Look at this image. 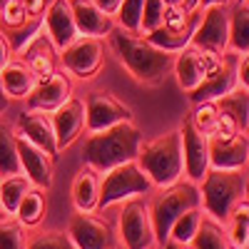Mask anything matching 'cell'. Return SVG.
<instances>
[{
  "instance_id": "6da1fadb",
  "label": "cell",
  "mask_w": 249,
  "mask_h": 249,
  "mask_svg": "<svg viewBox=\"0 0 249 249\" xmlns=\"http://www.w3.org/2000/svg\"><path fill=\"white\" fill-rule=\"evenodd\" d=\"M110 45L120 62L130 70V75L142 85H160L172 72L175 53H167L152 45L144 35H135L122 28L110 30Z\"/></svg>"
},
{
  "instance_id": "7a4b0ae2",
  "label": "cell",
  "mask_w": 249,
  "mask_h": 249,
  "mask_svg": "<svg viewBox=\"0 0 249 249\" xmlns=\"http://www.w3.org/2000/svg\"><path fill=\"white\" fill-rule=\"evenodd\" d=\"M142 140L144 135L140 132V127L132 120L117 122L100 132H88L85 144H82V162L97 175H105L117 164L132 162L137 157Z\"/></svg>"
},
{
  "instance_id": "3957f363",
  "label": "cell",
  "mask_w": 249,
  "mask_h": 249,
  "mask_svg": "<svg viewBox=\"0 0 249 249\" xmlns=\"http://www.w3.org/2000/svg\"><path fill=\"white\" fill-rule=\"evenodd\" d=\"M135 162L140 170L150 177L155 190L170 187L177 179L184 177V160H182V140L179 130H170L155 140H147L140 144Z\"/></svg>"
},
{
  "instance_id": "277c9868",
  "label": "cell",
  "mask_w": 249,
  "mask_h": 249,
  "mask_svg": "<svg viewBox=\"0 0 249 249\" xmlns=\"http://www.w3.org/2000/svg\"><path fill=\"white\" fill-rule=\"evenodd\" d=\"M202 210L207 217L224 222L234 207L247 199V167L242 170H207L199 182Z\"/></svg>"
},
{
  "instance_id": "5b68a950",
  "label": "cell",
  "mask_w": 249,
  "mask_h": 249,
  "mask_svg": "<svg viewBox=\"0 0 249 249\" xmlns=\"http://www.w3.org/2000/svg\"><path fill=\"white\" fill-rule=\"evenodd\" d=\"M147 207H150V219H152V230H155V242L162 247L170 237L172 222L187 210H192V207H202L199 184L182 177L170 187H162Z\"/></svg>"
},
{
  "instance_id": "8992f818",
  "label": "cell",
  "mask_w": 249,
  "mask_h": 249,
  "mask_svg": "<svg viewBox=\"0 0 249 249\" xmlns=\"http://www.w3.org/2000/svg\"><path fill=\"white\" fill-rule=\"evenodd\" d=\"M155 192V184L150 182V177L140 170V164L132 162H124L117 164V167L107 170L100 179V197H97V210L105 212L107 207L120 204L124 199H132V197H147Z\"/></svg>"
},
{
  "instance_id": "52a82bcc",
  "label": "cell",
  "mask_w": 249,
  "mask_h": 249,
  "mask_svg": "<svg viewBox=\"0 0 249 249\" xmlns=\"http://www.w3.org/2000/svg\"><path fill=\"white\" fill-rule=\"evenodd\" d=\"M57 60L68 75L77 80H92L105 65V43H102V37L77 35L70 45L57 53Z\"/></svg>"
},
{
  "instance_id": "ba28073f",
  "label": "cell",
  "mask_w": 249,
  "mask_h": 249,
  "mask_svg": "<svg viewBox=\"0 0 249 249\" xmlns=\"http://www.w3.org/2000/svg\"><path fill=\"white\" fill-rule=\"evenodd\" d=\"M117 237L124 244V249H152L157 244L147 202L137 197L122 202L120 219H117Z\"/></svg>"
},
{
  "instance_id": "9c48e42d",
  "label": "cell",
  "mask_w": 249,
  "mask_h": 249,
  "mask_svg": "<svg viewBox=\"0 0 249 249\" xmlns=\"http://www.w3.org/2000/svg\"><path fill=\"white\" fill-rule=\"evenodd\" d=\"M68 234L75 249H115L117 247V232L112 230V224L102 217H95L92 212H75L68 224Z\"/></svg>"
},
{
  "instance_id": "30bf717a",
  "label": "cell",
  "mask_w": 249,
  "mask_h": 249,
  "mask_svg": "<svg viewBox=\"0 0 249 249\" xmlns=\"http://www.w3.org/2000/svg\"><path fill=\"white\" fill-rule=\"evenodd\" d=\"M227 37H230V5L199 8V20L190 45L222 55L227 50Z\"/></svg>"
},
{
  "instance_id": "8fae6325",
  "label": "cell",
  "mask_w": 249,
  "mask_h": 249,
  "mask_svg": "<svg viewBox=\"0 0 249 249\" xmlns=\"http://www.w3.org/2000/svg\"><path fill=\"white\" fill-rule=\"evenodd\" d=\"M237 60H239V53H232V50H224L217 60V65L207 72V77L199 82V85L187 92L192 100V105L197 102H210V100H217L222 95H227L230 90H234L239 82H237Z\"/></svg>"
},
{
  "instance_id": "7c38bea8",
  "label": "cell",
  "mask_w": 249,
  "mask_h": 249,
  "mask_svg": "<svg viewBox=\"0 0 249 249\" xmlns=\"http://www.w3.org/2000/svg\"><path fill=\"white\" fill-rule=\"evenodd\" d=\"M82 102H85V130L88 132H100L117 122L132 120V110L124 102H120L115 95H110L107 90H92Z\"/></svg>"
},
{
  "instance_id": "4fadbf2b",
  "label": "cell",
  "mask_w": 249,
  "mask_h": 249,
  "mask_svg": "<svg viewBox=\"0 0 249 249\" xmlns=\"http://www.w3.org/2000/svg\"><path fill=\"white\" fill-rule=\"evenodd\" d=\"M219 55L210 53V50H202L195 45H187L179 53H175V62H172V72L177 77V85L184 92H192L199 82L207 77L214 65H217Z\"/></svg>"
},
{
  "instance_id": "5bb4252c",
  "label": "cell",
  "mask_w": 249,
  "mask_h": 249,
  "mask_svg": "<svg viewBox=\"0 0 249 249\" xmlns=\"http://www.w3.org/2000/svg\"><path fill=\"white\" fill-rule=\"evenodd\" d=\"M179 140H182V160H184V177L192 182H202V177L210 170V137L195 130V124L184 117L179 124Z\"/></svg>"
},
{
  "instance_id": "9a60e30c",
  "label": "cell",
  "mask_w": 249,
  "mask_h": 249,
  "mask_svg": "<svg viewBox=\"0 0 249 249\" xmlns=\"http://www.w3.org/2000/svg\"><path fill=\"white\" fill-rule=\"evenodd\" d=\"M50 122H53L57 152H62L85 132V102L70 95L60 107H55L50 112Z\"/></svg>"
},
{
  "instance_id": "2e32d148",
  "label": "cell",
  "mask_w": 249,
  "mask_h": 249,
  "mask_svg": "<svg viewBox=\"0 0 249 249\" xmlns=\"http://www.w3.org/2000/svg\"><path fill=\"white\" fill-rule=\"evenodd\" d=\"M72 95V82L65 70H55L53 75L35 82V88L25 97V110H43L53 112Z\"/></svg>"
},
{
  "instance_id": "e0dca14e",
  "label": "cell",
  "mask_w": 249,
  "mask_h": 249,
  "mask_svg": "<svg viewBox=\"0 0 249 249\" xmlns=\"http://www.w3.org/2000/svg\"><path fill=\"white\" fill-rule=\"evenodd\" d=\"M18 160H20V172H23L33 187L37 190H50L53 187V155L40 150L37 144L28 142L25 137L18 135Z\"/></svg>"
},
{
  "instance_id": "ac0fdd59",
  "label": "cell",
  "mask_w": 249,
  "mask_h": 249,
  "mask_svg": "<svg viewBox=\"0 0 249 249\" xmlns=\"http://www.w3.org/2000/svg\"><path fill=\"white\" fill-rule=\"evenodd\" d=\"M249 160L247 132L232 137H210V167L212 170H242Z\"/></svg>"
},
{
  "instance_id": "d6986e66",
  "label": "cell",
  "mask_w": 249,
  "mask_h": 249,
  "mask_svg": "<svg viewBox=\"0 0 249 249\" xmlns=\"http://www.w3.org/2000/svg\"><path fill=\"white\" fill-rule=\"evenodd\" d=\"M43 28H45L48 37L53 40L57 53L72 43L80 33H77L75 18H72L70 0H50L45 8V15H43Z\"/></svg>"
},
{
  "instance_id": "ffe728a7",
  "label": "cell",
  "mask_w": 249,
  "mask_h": 249,
  "mask_svg": "<svg viewBox=\"0 0 249 249\" xmlns=\"http://www.w3.org/2000/svg\"><path fill=\"white\" fill-rule=\"evenodd\" d=\"M15 132L20 137H25L28 142L37 144L40 150H45L48 155H57V144H55V132H53V122L50 112L43 110H23L18 115L15 122Z\"/></svg>"
},
{
  "instance_id": "44dd1931",
  "label": "cell",
  "mask_w": 249,
  "mask_h": 249,
  "mask_svg": "<svg viewBox=\"0 0 249 249\" xmlns=\"http://www.w3.org/2000/svg\"><path fill=\"white\" fill-rule=\"evenodd\" d=\"M20 60L25 62V65L30 68V72L37 77V80H43L48 75H53L57 70V50L53 45V40L48 37L45 28L40 30L30 43L18 53Z\"/></svg>"
},
{
  "instance_id": "7402d4cb",
  "label": "cell",
  "mask_w": 249,
  "mask_h": 249,
  "mask_svg": "<svg viewBox=\"0 0 249 249\" xmlns=\"http://www.w3.org/2000/svg\"><path fill=\"white\" fill-rule=\"evenodd\" d=\"M72 18L80 35H90V37H105L115 28V18L107 15L100 5H95L92 0H70Z\"/></svg>"
},
{
  "instance_id": "603a6c76",
  "label": "cell",
  "mask_w": 249,
  "mask_h": 249,
  "mask_svg": "<svg viewBox=\"0 0 249 249\" xmlns=\"http://www.w3.org/2000/svg\"><path fill=\"white\" fill-rule=\"evenodd\" d=\"M0 80H3V90L10 100H25L37 82V77L30 72V68L23 60H10L0 70Z\"/></svg>"
},
{
  "instance_id": "cb8c5ba5",
  "label": "cell",
  "mask_w": 249,
  "mask_h": 249,
  "mask_svg": "<svg viewBox=\"0 0 249 249\" xmlns=\"http://www.w3.org/2000/svg\"><path fill=\"white\" fill-rule=\"evenodd\" d=\"M72 204L77 212H95L97 210V197H100V175L90 167H82L70 187Z\"/></svg>"
},
{
  "instance_id": "d4e9b609",
  "label": "cell",
  "mask_w": 249,
  "mask_h": 249,
  "mask_svg": "<svg viewBox=\"0 0 249 249\" xmlns=\"http://www.w3.org/2000/svg\"><path fill=\"white\" fill-rule=\"evenodd\" d=\"M230 249H249V202L242 199L222 222Z\"/></svg>"
},
{
  "instance_id": "484cf974",
  "label": "cell",
  "mask_w": 249,
  "mask_h": 249,
  "mask_svg": "<svg viewBox=\"0 0 249 249\" xmlns=\"http://www.w3.org/2000/svg\"><path fill=\"white\" fill-rule=\"evenodd\" d=\"M227 50L249 55V10L247 3H234L230 10V37H227Z\"/></svg>"
},
{
  "instance_id": "4316f807",
  "label": "cell",
  "mask_w": 249,
  "mask_h": 249,
  "mask_svg": "<svg viewBox=\"0 0 249 249\" xmlns=\"http://www.w3.org/2000/svg\"><path fill=\"white\" fill-rule=\"evenodd\" d=\"M214 102H217V107L222 112H227L237 122V127L242 132H247V122H249V88L237 85L234 90H230L227 95L217 97Z\"/></svg>"
},
{
  "instance_id": "83f0119b",
  "label": "cell",
  "mask_w": 249,
  "mask_h": 249,
  "mask_svg": "<svg viewBox=\"0 0 249 249\" xmlns=\"http://www.w3.org/2000/svg\"><path fill=\"white\" fill-rule=\"evenodd\" d=\"M20 160H18V132L0 117V177L18 175Z\"/></svg>"
},
{
  "instance_id": "f1b7e54d",
  "label": "cell",
  "mask_w": 249,
  "mask_h": 249,
  "mask_svg": "<svg viewBox=\"0 0 249 249\" xmlns=\"http://www.w3.org/2000/svg\"><path fill=\"white\" fill-rule=\"evenodd\" d=\"M30 187L33 184L23 172L0 177V210H3L5 214H15L20 199H23V195L30 190Z\"/></svg>"
},
{
  "instance_id": "f546056e",
  "label": "cell",
  "mask_w": 249,
  "mask_h": 249,
  "mask_svg": "<svg viewBox=\"0 0 249 249\" xmlns=\"http://www.w3.org/2000/svg\"><path fill=\"white\" fill-rule=\"evenodd\" d=\"M20 224L25 227H37L40 222H43L45 217V197H43V190H37V187H30V190L23 195V199H20L18 210L13 214Z\"/></svg>"
},
{
  "instance_id": "4dcf8cb0",
  "label": "cell",
  "mask_w": 249,
  "mask_h": 249,
  "mask_svg": "<svg viewBox=\"0 0 249 249\" xmlns=\"http://www.w3.org/2000/svg\"><path fill=\"white\" fill-rule=\"evenodd\" d=\"M190 244H192L195 249H230V244H227V237H224L222 222L207 217V214L202 217L199 230H197V234L192 237Z\"/></svg>"
},
{
  "instance_id": "1f68e13d",
  "label": "cell",
  "mask_w": 249,
  "mask_h": 249,
  "mask_svg": "<svg viewBox=\"0 0 249 249\" xmlns=\"http://www.w3.org/2000/svg\"><path fill=\"white\" fill-rule=\"evenodd\" d=\"M202 217H204V210H202V207H192V210H187L184 214H179V217L172 222L170 237H167V239L179 242V244H190L192 237H195L197 230H199Z\"/></svg>"
},
{
  "instance_id": "d6a6232c",
  "label": "cell",
  "mask_w": 249,
  "mask_h": 249,
  "mask_svg": "<svg viewBox=\"0 0 249 249\" xmlns=\"http://www.w3.org/2000/svg\"><path fill=\"white\" fill-rule=\"evenodd\" d=\"M28 232L13 214H5L0 219V249H25Z\"/></svg>"
},
{
  "instance_id": "836d02e7",
  "label": "cell",
  "mask_w": 249,
  "mask_h": 249,
  "mask_svg": "<svg viewBox=\"0 0 249 249\" xmlns=\"http://www.w3.org/2000/svg\"><path fill=\"white\" fill-rule=\"evenodd\" d=\"M25 249H75L72 239L68 232L60 230H48V232H35L28 234V244Z\"/></svg>"
},
{
  "instance_id": "e575fe53",
  "label": "cell",
  "mask_w": 249,
  "mask_h": 249,
  "mask_svg": "<svg viewBox=\"0 0 249 249\" xmlns=\"http://www.w3.org/2000/svg\"><path fill=\"white\" fill-rule=\"evenodd\" d=\"M217 117H219V107H217L214 100H210V102H197L187 120L195 124V130H199L202 135L210 137L212 130H214V124H217Z\"/></svg>"
},
{
  "instance_id": "d590c367",
  "label": "cell",
  "mask_w": 249,
  "mask_h": 249,
  "mask_svg": "<svg viewBox=\"0 0 249 249\" xmlns=\"http://www.w3.org/2000/svg\"><path fill=\"white\" fill-rule=\"evenodd\" d=\"M142 5L144 0H122L117 13L112 15L117 20V25L127 33H135L140 35V20H142Z\"/></svg>"
},
{
  "instance_id": "8d00e7d4",
  "label": "cell",
  "mask_w": 249,
  "mask_h": 249,
  "mask_svg": "<svg viewBox=\"0 0 249 249\" xmlns=\"http://www.w3.org/2000/svg\"><path fill=\"white\" fill-rule=\"evenodd\" d=\"M40 30H43V15H40V18H28V23H23V25L15 28V30H5V35H8V40H10L13 53L18 55V53L23 50Z\"/></svg>"
},
{
  "instance_id": "74e56055",
  "label": "cell",
  "mask_w": 249,
  "mask_h": 249,
  "mask_svg": "<svg viewBox=\"0 0 249 249\" xmlns=\"http://www.w3.org/2000/svg\"><path fill=\"white\" fill-rule=\"evenodd\" d=\"M28 13H25V5L23 0H5L3 5H0V25L5 30H15L20 28L23 23H28Z\"/></svg>"
},
{
  "instance_id": "f35d334b",
  "label": "cell",
  "mask_w": 249,
  "mask_h": 249,
  "mask_svg": "<svg viewBox=\"0 0 249 249\" xmlns=\"http://www.w3.org/2000/svg\"><path fill=\"white\" fill-rule=\"evenodd\" d=\"M237 132H242L239 127H237V122L227 115V112H222L219 110V117H217V124H214V130H212V135L210 137H232V135H237Z\"/></svg>"
},
{
  "instance_id": "ab89813d",
  "label": "cell",
  "mask_w": 249,
  "mask_h": 249,
  "mask_svg": "<svg viewBox=\"0 0 249 249\" xmlns=\"http://www.w3.org/2000/svg\"><path fill=\"white\" fill-rule=\"evenodd\" d=\"M237 82L242 88H249V55H239L237 60Z\"/></svg>"
},
{
  "instance_id": "60d3db41",
  "label": "cell",
  "mask_w": 249,
  "mask_h": 249,
  "mask_svg": "<svg viewBox=\"0 0 249 249\" xmlns=\"http://www.w3.org/2000/svg\"><path fill=\"white\" fill-rule=\"evenodd\" d=\"M13 48H10V40H8V35L3 33V30H0V70H3L5 65H8V62L13 60Z\"/></svg>"
},
{
  "instance_id": "b9f144b4",
  "label": "cell",
  "mask_w": 249,
  "mask_h": 249,
  "mask_svg": "<svg viewBox=\"0 0 249 249\" xmlns=\"http://www.w3.org/2000/svg\"><path fill=\"white\" fill-rule=\"evenodd\" d=\"M48 3H50V0H23V5H25V13H28L30 18H40V15L45 13Z\"/></svg>"
},
{
  "instance_id": "7bdbcfd3",
  "label": "cell",
  "mask_w": 249,
  "mask_h": 249,
  "mask_svg": "<svg viewBox=\"0 0 249 249\" xmlns=\"http://www.w3.org/2000/svg\"><path fill=\"white\" fill-rule=\"evenodd\" d=\"M92 3H95V5H100V8L105 10L107 15H115V13H117V8H120V3H122V0H92Z\"/></svg>"
},
{
  "instance_id": "ee69618b",
  "label": "cell",
  "mask_w": 249,
  "mask_h": 249,
  "mask_svg": "<svg viewBox=\"0 0 249 249\" xmlns=\"http://www.w3.org/2000/svg\"><path fill=\"white\" fill-rule=\"evenodd\" d=\"M160 249H195L192 244H179V242H172V239H167V242H164Z\"/></svg>"
},
{
  "instance_id": "f6af8a7d",
  "label": "cell",
  "mask_w": 249,
  "mask_h": 249,
  "mask_svg": "<svg viewBox=\"0 0 249 249\" xmlns=\"http://www.w3.org/2000/svg\"><path fill=\"white\" fill-rule=\"evenodd\" d=\"M234 0H199V8H207V5H230Z\"/></svg>"
},
{
  "instance_id": "bcb514c9",
  "label": "cell",
  "mask_w": 249,
  "mask_h": 249,
  "mask_svg": "<svg viewBox=\"0 0 249 249\" xmlns=\"http://www.w3.org/2000/svg\"><path fill=\"white\" fill-rule=\"evenodd\" d=\"M8 102H10V97L5 95V90H3V80H0V112L8 107Z\"/></svg>"
},
{
  "instance_id": "7dc6e473",
  "label": "cell",
  "mask_w": 249,
  "mask_h": 249,
  "mask_svg": "<svg viewBox=\"0 0 249 249\" xmlns=\"http://www.w3.org/2000/svg\"><path fill=\"white\" fill-rule=\"evenodd\" d=\"M182 8H184L187 13H195V10H199V0H184Z\"/></svg>"
},
{
  "instance_id": "c3c4849f",
  "label": "cell",
  "mask_w": 249,
  "mask_h": 249,
  "mask_svg": "<svg viewBox=\"0 0 249 249\" xmlns=\"http://www.w3.org/2000/svg\"><path fill=\"white\" fill-rule=\"evenodd\" d=\"M162 3H164V5H167V8H170V5H182V3H184V0H162Z\"/></svg>"
},
{
  "instance_id": "681fc988",
  "label": "cell",
  "mask_w": 249,
  "mask_h": 249,
  "mask_svg": "<svg viewBox=\"0 0 249 249\" xmlns=\"http://www.w3.org/2000/svg\"><path fill=\"white\" fill-rule=\"evenodd\" d=\"M3 217H5V212H3V210H0V219H3Z\"/></svg>"
},
{
  "instance_id": "f907efd6",
  "label": "cell",
  "mask_w": 249,
  "mask_h": 249,
  "mask_svg": "<svg viewBox=\"0 0 249 249\" xmlns=\"http://www.w3.org/2000/svg\"><path fill=\"white\" fill-rule=\"evenodd\" d=\"M234 3H247V0H234Z\"/></svg>"
},
{
  "instance_id": "816d5d0a",
  "label": "cell",
  "mask_w": 249,
  "mask_h": 249,
  "mask_svg": "<svg viewBox=\"0 0 249 249\" xmlns=\"http://www.w3.org/2000/svg\"><path fill=\"white\" fill-rule=\"evenodd\" d=\"M3 3H5V0H0V5H3Z\"/></svg>"
}]
</instances>
